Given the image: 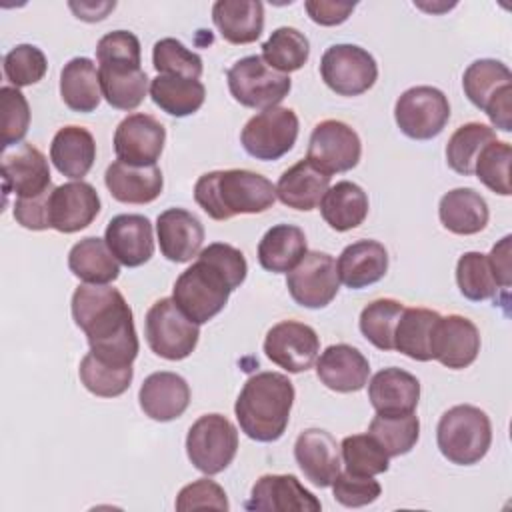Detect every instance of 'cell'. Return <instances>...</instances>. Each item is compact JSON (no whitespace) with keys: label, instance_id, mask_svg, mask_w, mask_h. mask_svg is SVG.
I'll use <instances>...</instances> for the list:
<instances>
[{"label":"cell","instance_id":"1","mask_svg":"<svg viewBox=\"0 0 512 512\" xmlns=\"http://www.w3.org/2000/svg\"><path fill=\"white\" fill-rule=\"evenodd\" d=\"M70 310L96 358L132 366L140 344L132 310L120 290L108 284H80L72 294Z\"/></svg>","mask_w":512,"mask_h":512},{"label":"cell","instance_id":"2","mask_svg":"<svg viewBox=\"0 0 512 512\" xmlns=\"http://www.w3.org/2000/svg\"><path fill=\"white\" fill-rule=\"evenodd\" d=\"M248 274L244 254L226 244L212 242L200 250L196 262L174 282L172 298L176 306L198 326L212 320L228 304Z\"/></svg>","mask_w":512,"mask_h":512},{"label":"cell","instance_id":"3","mask_svg":"<svg viewBox=\"0 0 512 512\" xmlns=\"http://www.w3.org/2000/svg\"><path fill=\"white\" fill-rule=\"evenodd\" d=\"M194 200L212 220L224 222L238 214H262L272 208L276 186L252 170H212L196 180Z\"/></svg>","mask_w":512,"mask_h":512},{"label":"cell","instance_id":"4","mask_svg":"<svg viewBox=\"0 0 512 512\" xmlns=\"http://www.w3.org/2000/svg\"><path fill=\"white\" fill-rule=\"evenodd\" d=\"M294 404V384L280 372L252 374L234 404L240 430L256 442H276L288 422Z\"/></svg>","mask_w":512,"mask_h":512},{"label":"cell","instance_id":"5","mask_svg":"<svg viewBox=\"0 0 512 512\" xmlns=\"http://www.w3.org/2000/svg\"><path fill=\"white\" fill-rule=\"evenodd\" d=\"M96 58L104 100L116 110L138 108L150 90V78L140 66V40L128 30L108 32L96 44Z\"/></svg>","mask_w":512,"mask_h":512},{"label":"cell","instance_id":"6","mask_svg":"<svg viewBox=\"0 0 512 512\" xmlns=\"http://www.w3.org/2000/svg\"><path fill=\"white\" fill-rule=\"evenodd\" d=\"M436 444L440 454L456 466L478 464L492 444L488 414L472 404L448 408L438 420Z\"/></svg>","mask_w":512,"mask_h":512},{"label":"cell","instance_id":"7","mask_svg":"<svg viewBox=\"0 0 512 512\" xmlns=\"http://www.w3.org/2000/svg\"><path fill=\"white\" fill-rule=\"evenodd\" d=\"M226 80L232 98L238 104L254 110L278 106L292 88L290 76L272 70L260 54H250L236 60L228 68Z\"/></svg>","mask_w":512,"mask_h":512},{"label":"cell","instance_id":"8","mask_svg":"<svg viewBox=\"0 0 512 512\" xmlns=\"http://www.w3.org/2000/svg\"><path fill=\"white\" fill-rule=\"evenodd\" d=\"M144 336L156 356L184 360L194 352L200 328L176 306L174 298H160L146 312Z\"/></svg>","mask_w":512,"mask_h":512},{"label":"cell","instance_id":"9","mask_svg":"<svg viewBox=\"0 0 512 512\" xmlns=\"http://www.w3.org/2000/svg\"><path fill=\"white\" fill-rule=\"evenodd\" d=\"M238 452V430L222 414L200 416L186 434V454L192 466L208 476L226 470Z\"/></svg>","mask_w":512,"mask_h":512},{"label":"cell","instance_id":"10","mask_svg":"<svg viewBox=\"0 0 512 512\" xmlns=\"http://www.w3.org/2000/svg\"><path fill=\"white\" fill-rule=\"evenodd\" d=\"M298 116L292 108L272 106L254 114L240 132L244 150L256 160H278L292 150L298 138Z\"/></svg>","mask_w":512,"mask_h":512},{"label":"cell","instance_id":"11","mask_svg":"<svg viewBox=\"0 0 512 512\" xmlns=\"http://www.w3.org/2000/svg\"><path fill=\"white\" fill-rule=\"evenodd\" d=\"M394 120L400 132L412 140L436 138L450 120V104L434 86H412L394 104Z\"/></svg>","mask_w":512,"mask_h":512},{"label":"cell","instance_id":"12","mask_svg":"<svg viewBox=\"0 0 512 512\" xmlns=\"http://www.w3.org/2000/svg\"><path fill=\"white\" fill-rule=\"evenodd\" d=\"M320 76L338 96H360L374 86L378 64L362 46L332 44L322 54Z\"/></svg>","mask_w":512,"mask_h":512},{"label":"cell","instance_id":"13","mask_svg":"<svg viewBox=\"0 0 512 512\" xmlns=\"http://www.w3.org/2000/svg\"><path fill=\"white\" fill-rule=\"evenodd\" d=\"M286 288L302 308L316 310L328 306L340 288L336 260L328 252H306L298 266L288 272Z\"/></svg>","mask_w":512,"mask_h":512},{"label":"cell","instance_id":"14","mask_svg":"<svg viewBox=\"0 0 512 512\" xmlns=\"http://www.w3.org/2000/svg\"><path fill=\"white\" fill-rule=\"evenodd\" d=\"M362 156V142L358 132L342 120H322L314 126L306 160L326 174L352 170Z\"/></svg>","mask_w":512,"mask_h":512},{"label":"cell","instance_id":"15","mask_svg":"<svg viewBox=\"0 0 512 512\" xmlns=\"http://www.w3.org/2000/svg\"><path fill=\"white\" fill-rule=\"evenodd\" d=\"M264 354L286 372H306L318 360L320 338L316 330L304 322L282 320L266 332Z\"/></svg>","mask_w":512,"mask_h":512},{"label":"cell","instance_id":"16","mask_svg":"<svg viewBox=\"0 0 512 512\" xmlns=\"http://www.w3.org/2000/svg\"><path fill=\"white\" fill-rule=\"evenodd\" d=\"M166 142V128L150 114H128L114 132V152L118 160L132 166H152L160 158Z\"/></svg>","mask_w":512,"mask_h":512},{"label":"cell","instance_id":"17","mask_svg":"<svg viewBox=\"0 0 512 512\" xmlns=\"http://www.w3.org/2000/svg\"><path fill=\"white\" fill-rule=\"evenodd\" d=\"M2 182L6 198L10 192L16 194V198H32L54 188L46 156L28 142L4 150Z\"/></svg>","mask_w":512,"mask_h":512},{"label":"cell","instance_id":"18","mask_svg":"<svg viewBox=\"0 0 512 512\" xmlns=\"http://www.w3.org/2000/svg\"><path fill=\"white\" fill-rule=\"evenodd\" d=\"M244 506L256 512H318L322 508L320 500L294 474L260 476Z\"/></svg>","mask_w":512,"mask_h":512},{"label":"cell","instance_id":"19","mask_svg":"<svg viewBox=\"0 0 512 512\" xmlns=\"http://www.w3.org/2000/svg\"><path fill=\"white\" fill-rule=\"evenodd\" d=\"M100 212L96 188L84 180L60 184L50 194V228L62 234L84 230Z\"/></svg>","mask_w":512,"mask_h":512},{"label":"cell","instance_id":"20","mask_svg":"<svg viewBox=\"0 0 512 512\" xmlns=\"http://www.w3.org/2000/svg\"><path fill=\"white\" fill-rule=\"evenodd\" d=\"M294 458L306 480L318 488L332 486L334 478L340 474V444L328 430H302L294 442Z\"/></svg>","mask_w":512,"mask_h":512},{"label":"cell","instance_id":"21","mask_svg":"<svg viewBox=\"0 0 512 512\" xmlns=\"http://www.w3.org/2000/svg\"><path fill=\"white\" fill-rule=\"evenodd\" d=\"M480 352V332L472 320L460 314L440 316L432 342V360L450 370L468 368Z\"/></svg>","mask_w":512,"mask_h":512},{"label":"cell","instance_id":"22","mask_svg":"<svg viewBox=\"0 0 512 512\" xmlns=\"http://www.w3.org/2000/svg\"><path fill=\"white\" fill-rule=\"evenodd\" d=\"M156 234L160 252L170 262H190L202 250L204 226L198 216L184 208H168L160 212L156 218Z\"/></svg>","mask_w":512,"mask_h":512},{"label":"cell","instance_id":"23","mask_svg":"<svg viewBox=\"0 0 512 512\" xmlns=\"http://www.w3.org/2000/svg\"><path fill=\"white\" fill-rule=\"evenodd\" d=\"M318 380L340 394L358 392L368 384L370 362L350 344H332L316 360Z\"/></svg>","mask_w":512,"mask_h":512},{"label":"cell","instance_id":"24","mask_svg":"<svg viewBox=\"0 0 512 512\" xmlns=\"http://www.w3.org/2000/svg\"><path fill=\"white\" fill-rule=\"evenodd\" d=\"M104 240L116 260L128 268L146 264L154 254L152 222L142 214H118L104 232Z\"/></svg>","mask_w":512,"mask_h":512},{"label":"cell","instance_id":"25","mask_svg":"<svg viewBox=\"0 0 512 512\" xmlns=\"http://www.w3.org/2000/svg\"><path fill=\"white\" fill-rule=\"evenodd\" d=\"M142 412L156 422L180 418L190 404V386L176 372H154L144 378L138 390Z\"/></svg>","mask_w":512,"mask_h":512},{"label":"cell","instance_id":"26","mask_svg":"<svg viewBox=\"0 0 512 512\" xmlns=\"http://www.w3.org/2000/svg\"><path fill=\"white\" fill-rule=\"evenodd\" d=\"M368 400L376 414H410L420 400V382L402 368H384L372 376Z\"/></svg>","mask_w":512,"mask_h":512},{"label":"cell","instance_id":"27","mask_svg":"<svg viewBox=\"0 0 512 512\" xmlns=\"http://www.w3.org/2000/svg\"><path fill=\"white\" fill-rule=\"evenodd\" d=\"M104 184L114 200L124 204H148L156 200L164 188L162 170L152 166H132L122 160L106 168Z\"/></svg>","mask_w":512,"mask_h":512},{"label":"cell","instance_id":"28","mask_svg":"<svg viewBox=\"0 0 512 512\" xmlns=\"http://www.w3.org/2000/svg\"><path fill=\"white\" fill-rule=\"evenodd\" d=\"M338 278L346 288L362 290L380 282L388 272V250L376 240L348 244L336 260Z\"/></svg>","mask_w":512,"mask_h":512},{"label":"cell","instance_id":"29","mask_svg":"<svg viewBox=\"0 0 512 512\" xmlns=\"http://www.w3.org/2000/svg\"><path fill=\"white\" fill-rule=\"evenodd\" d=\"M330 188V174L316 168L310 160H300L282 172L276 184V198L294 210L310 212Z\"/></svg>","mask_w":512,"mask_h":512},{"label":"cell","instance_id":"30","mask_svg":"<svg viewBox=\"0 0 512 512\" xmlns=\"http://www.w3.org/2000/svg\"><path fill=\"white\" fill-rule=\"evenodd\" d=\"M212 22L230 44L256 42L264 30V4L258 0H218Z\"/></svg>","mask_w":512,"mask_h":512},{"label":"cell","instance_id":"31","mask_svg":"<svg viewBox=\"0 0 512 512\" xmlns=\"http://www.w3.org/2000/svg\"><path fill=\"white\" fill-rule=\"evenodd\" d=\"M50 160L62 176L82 180L96 160L94 136L90 130L74 124L60 128L50 144Z\"/></svg>","mask_w":512,"mask_h":512},{"label":"cell","instance_id":"32","mask_svg":"<svg viewBox=\"0 0 512 512\" xmlns=\"http://www.w3.org/2000/svg\"><path fill=\"white\" fill-rule=\"evenodd\" d=\"M438 218L448 232L470 236L486 228L490 210L486 200L476 190L454 188L440 198Z\"/></svg>","mask_w":512,"mask_h":512},{"label":"cell","instance_id":"33","mask_svg":"<svg viewBox=\"0 0 512 512\" xmlns=\"http://www.w3.org/2000/svg\"><path fill=\"white\" fill-rule=\"evenodd\" d=\"M306 252V234L294 224H276L258 242V262L274 274H288Z\"/></svg>","mask_w":512,"mask_h":512},{"label":"cell","instance_id":"34","mask_svg":"<svg viewBox=\"0 0 512 512\" xmlns=\"http://www.w3.org/2000/svg\"><path fill=\"white\" fill-rule=\"evenodd\" d=\"M368 208V194L350 180L336 182L320 200V214L324 222L336 232L358 228L366 220Z\"/></svg>","mask_w":512,"mask_h":512},{"label":"cell","instance_id":"35","mask_svg":"<svg viewBox=\"0 0 512 512\" xmlns=\"http://www.w3.org/2000/svg\"><path fill=\"white\" fill-rule=\"evenodd\" d=\"M438 320L440 314L436 310L404 306L394 328V350L418 362L432 360V342Z\"/></svg>","mask_w":512,"mask_h":512},{"label":"cell","instance_id":"36","mask_svg":"<svg viewBox=\"0 0 512 512\" xmlns=\"http://www.w3.org/2000/svg\"><path fill=\"white\" fill-rule=\"evenodd\" d=\"M60 96L72 112L88 114L98 108L102 90L96 64L90 58L76 56L64 64L60 72Z\"/></svg>","mask_w":512,"mask_h":512},{"label":"cell","instance_id":"37","mask_svg":"<svg viewBox=\"0 0 512 512\" xmlns=\"http://www.w3.org/2000/svg\"><path fill=\"white\" fill-rule=\"evenodd\" d=\"M68 268L84 284H110L120 276V262L98 236L82 238L70 248Z\"/></svg>","mask_w":512,"mask_h":512},{"label":"cell","instance_id":"38","mask_svg":"<svg viewBox=\"0 0 512 512\" xmlns=\"http://www.w3.org/2000/svg\"><path fill=\"white\" fill-rule=\"evenodd\" d=\"M150 98L166 114L184 118L200 110L206 98V88L200 80L184 76L158 74L150 80Z\"/></svg>","mask_w":512,"mask_h":512},{"label":"cell","instance_id":"39","mask_svg":"<svg viewBox=\"0 0 512 512\" xmlns=\"http://www.w3.org/2000/svg\"><path fill=\"white\" fill-rule=\"evenodd\" d=\"M462 88L466 98L484 110L502 90L512 88V72L500 60L480 58L464 70Z\"/></svg>","mask_w":512,"mask_h":512},{"label":"cell","instance_id":"40","mask_svg":"<svg viewBox=\"0 0 512 512\" xmlns=\"http://www.w3.org/2000/svg\"><path fill=\"white\" fill-rule=\"evenodd\" d=\"M310 56L308 38L292 26L276 28L262 44V60L280 74L300 70Z\"/></svg>","mask_w":512,"mask_h":512},{"label":"cell","instance_id":"41","mask_svg":"<svg viewBox=\"0 0 512 512\" xmlns=\"http://www.w3.org/2000/svg\"><path fill=\"white\" fill-rule=\"evenodd\" d=\"M368 434L392 456L408 454L420 438V420L410 414H376L368 424Z\"/></svg>","mask_w":512,"mask_h":512},{"label":"cell","instance_id":"42","mask_svg":"<svg viewBox=\"0 0 512 512\" xmlns=\"http://www.w3.org/2000/svg\"><path fill=\"white\" fill-rule=\"evenodd\" d=\"M492 140H496V132L486 124L468 122L458 126L446 144L448 166L462 176H472L478 154Z\"/></svg>","mask_w":512,"mask_h":512},{"label":"cell","instance_id":"43","mask_svg":"<svg viewBox=\"0 0 512 512\" xmlns=\"http://www.w3.org/2000/svg\"><path fill=\"white\" fill-rule=\"evenodd\" d=\"M78 376L90 394L100 396V398H116L130 388L134 368L108 364V362L96 358L92 352H88L80 360Z\"/></svg>","mask_w":512,"mask_h":512},{"label":"cell","instance_id":"44","mask_svg":"<svg viewBox=\"0 0 512 512\" xmlns=\"http://www.w3.org/2000/svg\"><path fill=\"white\" fill-rule=\"evenodd\" d=\"M404 310V304L394 298H378L372 300L364 310L360 312V332L362 336L374 344L378 350H394V328Z\"/></svg>","mask_w":512,"mask_h":512},{"label":"cell","instance_id":"45","mask_svg":"<svg viewBox=\"0 0 512 512\" xmlns=\"http://www.w3.org/2000/svg\"><path fill=\"white\" fill-rule=\"evenodd\" d=\"M340 456L346 470L352 474L376 476L386 472L390 466V456L368 432L346 436L340 442Z\"/></svg>","mask_w":512,"mask_h":512},{"label":"cell","instance_id":"46","mask_svg":"<svg viewBox=\"0 0 512 512\" xmlns=\"http://www.w3.org/2000/svg\"><path fill=\"white\" fill-rule=\"evenodd\" d=\"M456 284L460 294L472 302L494 298L498 284L490 270L488 258L482 252H464L456 264Z\"/></svg>","mask_w":512,"mask_h":512},{"label":"cell","instance_id":"47","mask_svg":"<svg viewBox=\"0 0 512 512\" xmlns=\"http://www.w3.org/2000/svg\"><path fill=\"white\" fill-rule=\"evenodd\" d=\"M510 160H512V146L502 140H492L478 154L474 164V174L494 194L510 196L512 194Z\"/></svg>","mask_w":512,"mask_h":512},{"label":"cell","instance_id":"48","mask_svg":"<svg viewBox=\"0 0 512 512\" xmlns=\"http://www.w3.org/2000/svg\"><path fill=\"white\" fill-rule=\"evenodd\" d=\"M152 64L158 74L166 76H184L198 80L202 76L204 64L202 58L188 50L176 38H162L152 48Z\"/></svg>","mask_w":512,"mask_h":512},{"label":"cell","instance_id":"49","mask_svg":"<svg viewBox=\"0 0 512 512\" xmlns=\"http://www.w3.org/2000/svg\"><path fill=\"white\" fill-rule=\"evenodd\" d=\"M30 128V106L26 96L14 86L0 88V140L2 148L22 144Z\"/></svg>","mask_w":512,"mask_h":512},{"label":"cell","instance_id":"50","mask_svg":"<svg viewBox=\"0 0 512 512\" xmlns=\"http://www.w3.org/2000/svg\"><path fill=\"white\" fill-rule=\"evenodd\" d=\"M48 70L46 54L34 44H18L4 56V76L14 88L32 86Z\"/></svg>","mask_w":512,"mask_h":512},{"label":"cell","instance_id":"51","mask_svg":"<svg viewBox=\"0 0 512 512\" xmlns=\"http://www.w3.org/2000/svg\"><path fill=\"white\" fill-rule=\"evenodd\" d=\"M334 500L346 508L368 506L378 500L382 494V486L374 476H362L352 472H340L332 482Z\"/></svg>","mask_w":512,"mask_h":512},{"label":"cell","instance_id":"52","mask_svg":"<svg viewBox=\"0 0 512 512\" xmlns=\"http://www.w3.org/2000/svg\"><path fill=\"white\" fill-rule=\"evenodd\" d=\"M198 508L228 510L230 504L224 488L210 478H198L186 484L176 496V510L184 512V510H198Z\"/></svg>","mask_w":512,"mask_h":512},{"label":"cell","instance_id":"53","mask_svg":"<svg viewBox=\"0 0 512 512\" xmlns=\"http://www.w3.org/2000/svg\"><path fill=\"white\" fill-rule=\"evenodd\" d=\"M52 190H48L40 196H32V198H16L14 200V220L22 228H28V230L50 228V194H52Z\"/></svg>","mask_w":512,"mask_h":512},{"label":"cell","instance_id":"54","mask_svg":"<svg viewBox=\"0 0 512 512\" xmlns=\"http://www.w3.org/2000/svg\"><path fill=\"white\" fill-rule=\"evenodd\" d=\"M304 8L312 22L320 26H338L348 20L354 12V2H336V0H306Z\"/></svg>","mask_w":512,"mask_h":512},{"label":"cell","instance_id":"55","mask_svg":"<svg viewBox=\"0 0 512 512\" xmlns=\"http://www.w3.org/2000/svg\"><path fill=\"white\" fill-rule=\"evenodd\" d=\"M510 240H512L510 236H504L492 248V252L486 256L498 288H508L510 286V278H512V272H510Z\"/></svg>","mask_w":512,"mask_h":512},{"label":"cell","instance_id":"56","mask_svg":"<svg viewBox=\"0 0 512 512\" xmlns=\"http://www.w3.org/2000/svg\"><path fill=\"white\" fill-rule=\"evenodd\" d=\"M116 2H70V8L76 12V18L86 20V22H96L104 20L110 10H114Z\"/></svg>","mask_w":512,"mask_h":512}]
</instances>
